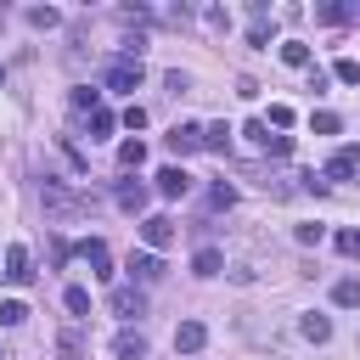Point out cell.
Wrapping results in <instances>:
<instances>
[{"mask_svg":"<svg viewBox=\"0 0 360 360\" xmlns=\"http://www.w3.org/2000/svg\"><path fill=\"white\" fill-rule=\"evenodd\" d=\"M191 270H197V276H219V270H225V253H219V248H197V253H191Z\"/></svg>","mask_w":360,"mask_h":360,"instance_id":"obj_15","label":"cell"},{"mask_svg":"<svg viewBox=\"0 0 360 360\" xmlns=\"http://www.w3.org/2000/svg\"><path fill=\"white\" fill-rule=\"evenodd\" d=\"M73 107H79V112H101V90L79 84V90H73Z\"/></svg>","mask_w":360,"mask_h":360,"instance_id":"obj_24","label":"cell"},{"mask_svg":"<svg viewBox=\"0 0 360 360\" xmlns=\"http://www.w3.org/2000/svg\"><path fill=\"white\" fill-rule=\"evenodd\" d=\"M79 259L96 270V276H112V253H107V242L101 236H90V242H79Z\"/></svg>","mask_w":360,"mask_h":360,"instance_id":"obj_7","label":"cell"},{"mask_svg":"<svg viewBox=\"0 0 360 360\" xmlns=\"http://www.w3.org/2000/svg\"><path fill=\"white\" fill-rule=\"evenodd\" d=\"M107 309H112V315H124V321H135V315L146 309V298H141L135 287H112V298H107Z\"/></svg>","mask_w":360,"mask_h":360,"instance_id":"obj_8","label":"cell"},{"mask_svg":"<svg viewBox=\"0 0 360 360\" xmlns=\"http://www.w3.org/2000/svg\"><path fill=\"white\" fill-rule=\"evenodd\" d=\"M292 236H298V242H304V248H315V242H321V236H326V231H321V225H298V231H292Z\"/></svg>","mask_w":360,"mask_h":360,"instance_id":"obj_36","label":"cell"},{"mask_svg":"<svg viewBox=\"0 0 360 360\" xmlns=\"http://www.w3.org/2000/svg\"><path fill=\"white\" fill-rule=\"evenodd\" d=\"M135 84H141V62H135V56H112V68H107V90L129 96Z\"/></svg>","mask_w":360,"mask_h":360,"instance_id":"obj_2","label":"cell"},{"mask_svg":"<svg viewBox=\"0 0 360 360\" xmlns=\"http://www.w3.org/2000/svg\"><path fill=\"white\" fill-rule=\"evenodd\" d=\"M0 360H6V349H0Z\"/></svg>","mask_w":360,"mask_h":360,"instance_id":"obj_38","label":"cell"},{"mask_svg":"<svg viewBox=\"0 0 360 360\" xmlns=\"http://www.w3.org/2000/svg\"><path fill=\"white\" fill-rule=\"evenodd\" d=\"M118 163H124V169H141V163H146V146H141V141H124V146H118Z\"/></svg>","mask_w":360,"mask_h":360,"instance_id":"obj_26","label":"cell"},{"mask_svg":"<svg viewBox=\"0 0 360 360\" xmlns=\"http://www.w3.org/2000/svg\"><path fill=\"white\" fill-rule=\"evenodd\" d=\"M112 124H118V118H112L107 107H101V112H90V141H107V135H112Z\"/></svg>","mask_w":360,"mask_h":360,"instance_id":"obj_25","label":"cell"},{"mask_svg":"<svg viewBox=\"0 0 360 360\" xmlns=\"http://www.w3.org/2000/svg\"><path fill=\"white\" fill-rule=\"evenodd\" d=\"M202 28H208V34H225V28H231V17H225L219 6H202Z\"/></svg>","mask_w":360,"mask_h":360,"instance_id":"obj_28","label":"cell"},{"mask_svg":"<svg viewBox=\"0 0 360 360\" xmlns=\"http://www.w3.org/2000/svg\"><path fill=\"white\" fill-rule=\"evenodd\" d=\"M0 79H6V68H0Z\"/></svg>","mask_w":360,"mask_h":360,"instance_id":"obj_37","label":"cell"},{"mask_svg":"<svg viewBox=\"0 0 360 360\" xmlns=\"http://www.w3.org/2000/svg\"><path fill=\"white\" fill-rule=\"evenodd\" d=\"M124 124H129V129H146V107L129 101V107H124Z\"/></svg>","mask_w":360,"mask_h":360,"instance_id":"obj_35","label":"cell"},{"mask_svg":"<svg viewBox=\"0 0 360 360\" xmlns=\"http://www.w3.org/2000/svg\"><path fill=\"white\" fill-rule=\"evenodd\" d=\"M56 354H62V360H84V338H79V326H62V338H56Z\"/></svg>","mask_w":360,"mask_h":360,"instance_id":"obj_17","label":"cell"},{"mask_svg":"<svg viewBox=\"0 0 360 360\" xmlns=\"http://www.w3.org/2000/svg\"><path fill=\"white\" fill-rule=\"evenodd\" d=\"M332 79H338V84H360V62H354V56H338V62H332Z\"/></svg>","mask_w":360,"mask_h":360,"instance_id":"obj_21","label":"cell"},{"mask_svg":"<svg viewBox=\"0 0 360 360\" xmlns=\"http://www.w3.org/2000/svg\"><path fill=\"white\" fill-rule=\"evenodd\" d=\"M332 304H338V309H360V276L332 281Z\"/></svg>","mask_w":360,"mask_h":360,"instance_id":"obj_14","label":"cell"},{"mask_svg":"<svg viewBox=\"0 0 360 360\" xmlns=\"http://www.w3.org/2000/svg\"><path fill=\"white\" fill-rule=\"evenodd\" d=\"M146 202H152V191H146L141 180H118V208H124V214H141Z\"/></svg>","mask_w":360,"mask_h":360,"instance_id":"obj_12","label":"cell"},{"mask_svg":"<svg viewBox=\"0 0 360 360\" xmlns=\"http://www.w3.org/2000/svg\"><path fill=\"white\" fill-rule=\"evenodd\" d=\"M158 191H163V197H186V191H191V174H186L180 163H169V169H158Z\"/></svg>","mask_w":360,"mask_h":360,"instance_id":"obj_11","label":"cell"},{"mask_svg":"<svg viewBox=\"0 0 360 360\" xmlns=\"http://www.w3.org/2000/svg\"><path fill=\"white\" fill-rule=\"evenodd\" d=\"M281 62H287V68H315V62H309V45H304V39H287V45H281Z\"/></svg>","mask_w":360,"mask_h":360,"instance_id":"obj_19","label":"cell"},{"mask_svg":"<svg viewBox=\"0 0 360 360\" xmlns=\"http://www.w3.org/2000/svg\"><path fill=\"white\" fill-rule=\"evenodd\" d=\"M264 152H270V158H287V152H292V135H270Z\"/></svg>","mask_w":360,"mask_h":360,"instance_id":"obj_34","label":"cell"},{"mask_svg":"<svg viewBox=\"0 0 360 360\" xmlns=\"http://www.w3.org/2000/svg\"><path fill=\"white\" fill-rule=\"evenodd\" d=\"M202 146L225 158V152H231V124H208V129H202Z\"/></svg>","mask_w":360,"mask_h":360,"instance_id":"obj_18","label":"cell"},{"mask_svg":"<svg viewBox=\"0 0 360 360\" xmlns=\"http://www.w3.org/2000/svg\"><path fill=\"white\" fill-rule=\"evenodd\" d=\"M202 343H208V326L202 321H180L174 326V354H197Z\"/></svg>","mask_w":360,"mask_h":360,"instance_id":"obj_6","label":"cell"},{"mask_svg":"<svg viewBox=\"0 0 360 360\" xmlns=\"http://www.w3.org/2000/svg\"><path fill=\"white\" fill-rule=\"evenodd\" d=\"M163 84H169V96H186V90H191V79H186L180 68H174V73H163Z\"/></svg>","mask_w":360,"mask_h":360,"instance_id":"obj_33","label":"cell"},{"mask_svg":"<svg viewBox=\"0 0 360 360\" xmlns=\"http://www.w3.org/2000/svg\"><path fill=\"white\" fill-rule=\"evenodd\" d=\"M129 276H135V281H158V276H163V259H158V253H129Z\"/></svg>","mask_w":360,"mask_h":360,"instance_id":"obj_13","label":"cell"},{"mask_svg":"<svg viewBox=\"0 0 360 360\" xmlns=\"http://www.w3.org/2000/svg\"><path fill=\"white\" fill-rule=\"evenodd\" d=\"M28 22H34V28H56V22H62V11H51V6H34V11H28Z\"/></svg>","mask_w":360,"mask_h":360,"instance_id":"obj_30","label":"cell"},{"mask_svg":"<svg viewBox=\"0 0 360 360\" xmlns=\"http://www.w3.org/2000/svg\"><path fill=\"white\" fill-rule=\"evenodd\" d=\"M22 321H28V304L22 298H6L0 304V326H22Z\"/></svg>","mask_w":360,"mask_h":360,"instance_id":"obj_23","label":"cell"},{"mask_svg":"<svg viewBox=\"0 0 360 360\" xmlns=\"http://www.w3.org/2000/svg\"><path fill=\"white\" fill-rule=\"evenodd\" d=\"M141 242H146V248H169V242H174V219H169V214H146V219H141Z\"/></svg>","mask_w":360,"mask_h":360,"instance_id":"obj_4","label":"cell"},{"mask_svg":"<svg viewBox=\"0 0 360 360\" xmlns=\"http://www.w3.org/2000/svg\"><path fill=\"white\" fill-rule=\"evenodd\" d=\"M163 146H169L174 158H186V152H202V129H197V124H174V129L163 135Z\"/></svg>","mask_w":360,"mask_h":360,"instance_id":"obj_3","label":"cell"},{"mask_svg":"<svg viewBox=\"0 0 360 360\" xmlns=\"http://www.w3.org/2000/svg\"><path fill=\"white\" fill-rule=\"evenodd\" d=\"M349 174H360V146H338L326 163V180H349Z\"/></svg>","mask_w":360,"mask_h":360,"instance_id":"obj_9","label":"cell"},{"mask_svg":"<svg viewBox=\"0 0 360 360\" xmlns=\"http://www.w3.org/2000/svg\"><path fill=\"white\" fill-rule=\"evenodd\" d=\"M39 197H45V208H51L56 219H68V214H79V208H90V197H79V191H68V180H56V174H45V186H39Z\"/></svg>","mask_w":360,"mask_h":360,"instance_id":"obj_1","label":"cell"},{"mask_svg":"<svg viewBox=\"0 0 360 360\" xmlns=\"http://www.w3.org/2000/svg\"><path fill=\"white\" fill-rule=\"evenodd\" d=\"M338 253H343V259L360 253V225H343V231H338Z\"/></svg>","mask_w":360,"mask_h":360,"instance_id":"obj_27","label":"cell"},{"mask_svg":"<svg viewBox=\"0 0 360 360\" xmlns=\"http://www.w3.org/2000/svg\"><path fill=\"white\" fill-rule=\"evenodd\" d=\"M62 304H68V315H73V321H79V315H90V292H84V287H68V292H62Z\"/></svg>","mask_w":360,"mask_h":360,"instance_id":"obj_22","label":"cell"},{"mask_svg":"<svg viewBox=\"0 0 360 360\" xmlns=\"http://www.w3.org/2000/svg\"><path fill=\"white\" fill-rule=\"evenodd\" d=\"M0 276H6V281H17V287H22V281H34V259H28V248H22V242H17V248H6V270H0Z\"/></svg>","mask_w":360,"mask_h":360,"instance_id":"obj_5","label":"cell"},{"mask_svg":"<svg viewBox=\"0 0 360 360\" xmlns=\"http://www.w3.org/2000/svg\"><path fill=\"white\" fill-rule=\"evenodd\" d=\"M231 202H236V186H225V180H219V186L208 191V208H231Z\"/></svg>","mask_w":360,"mask_h":360,"instance_id":"obj_31","label":"cell"},{"mask_svg":"<svg viewBox=\"0 0 360 360\" xmlns=\"http://www.w3.org/2000/svg\"><path fill=\"white\" fill-rule=\"evenodd\" d=\"M298 332H304V338H309V343H326V338H332V321H326V315H315V309H309V315H304V321H298Z\"/></svg>","mask_w":360,"mask_h":360,"instance_id":"obj_16","label":"cell"},{"mask_svg":"<svg viewBox=\"0 0 360 360\" xmlns=\"http://www.w3.org/2000/svg\"><path fill=\"white\" fill-rule=\"evenodd\" d=\"M309 129H315V135H338V112H326V107L309 112Z\"/></svg>","mask_w":360,"mask_h":360,"instance_id":"obj_29","label":"cell"},{"mask_svg":"<svg viewBox=\"0 0 360 360\" xmlns=\"http://www.w3.org/2000/svg\"><path fill=\"white\" fill-rule=\"evenodd\" d=\"M112 360H146V338H141L135 326H124V332L112 338Z\"/></svg>","mask_w":360,"mask_h":360,"instance_id":"obj_10","label":"cell"},{"mask_svg":"<svg viewBox=\"0 0 360 360\" xmlns=\"http://www.w3.org/2000/svg\"><path fill=\"white\" fill-rule=\"evenodd\" d=\"M315 17H321V22H354L360 6H315Z\"/></svg>","mask_w":360,"mask_h":360,"instance_id":"obj_20","label":"cell"},{"mask_svg":"<svg viewBox=\"0 0 360 360\" xmlns=\"http://www.w3.org/2000/svg\"><path fill=\"white\" fill-rule=\"evenodd\" d=\"M264 124H270V129H287V124H292V107H287V101H276V107H270V118H264Z\"/></svg>","mask_w":360,"mask_h":360,"instance_id":"obj_32","label":"cell"}]
</instances>
